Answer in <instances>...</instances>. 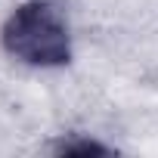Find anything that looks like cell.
<instances>
[{"label":"cell","instance_id":"6da1fadb","mask_svg":"<svg viewBox=\"0 0 158 158\" xmlns=\"http://www.w3.org/2000/svg\"><path fill=\"white\" fill-rule=\"evenodd\" d=\"M3 53L31 68H62L71 62V31L50 0H25L0 28Z\"/></svg>","mask_w":158,"mask_h":158},{"label":"cell","instance_id":"7a4b0ae2","mask_svg":"<svg viewBox=\"0 0 158 158\" xmlns=\"http://www.w3.org/2000/svg\"><path fill=\"white\" fill-rule=\"evenodd\" d=\"M53 152H56V155H112V149H109L106 143H99V139H93V136H77V133L59 136V139L53 143Z\"/></svg>","mask_w":158,"mask_h":158}]
</instances>
